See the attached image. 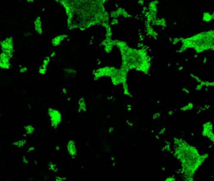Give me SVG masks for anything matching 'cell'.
Here are the masks:
<instances>
[{
	"label": "cell",
	"mask_w": 214,
	"mask_h": 181,
	"mask_svg": "<svg viewBox=\"0 0 214 181\" xmlns=\"http://www.w3.org/2000/svg\"><path fill=\"white\" fill-rule=\"evenodd\" d=\"M174 142L176 145L174 155L181 164L183 177H193L208 157V154L201 155L195 147L180 138H175Z\"/></svg>",
	"instance_id": "1"
},
{
	"label": "cell",
	"mask_w": 214,
	"mask_h": 181,
	"mask_svg": "<svg viewBox=\"0 0 214 181\" xmlns=\"http://www.w3.org/2000/svg\"><path fill=\"white\" fill-rule=\"evenodd\" d=\"M92 74L94 80H98L103 77H109L112 79L119 76L121 74V70L120 69H117L114 67L105 66L94 70Z\"/></svg>",
	"instance_id": "2"
},
{
	"label": "cell",
	"mask_w": 214,
	"mask_h": 181,
	"mask_svg": "<svg viewBox=\"0 0 214 181\" xmlns=\"http://www.w3.org/2000/svg\"><path fill=\"white\" fill-rule=\"evenodd\" d=\"M48 114L50 117L51 121V127L54 129H56L62 121V115L60 111L56 109L49 108L48 109Z\"/></svg>",
	"instance_id": "3"
},
{
	"label": "cell",
	"mask_w": 214,
	"mask_h": 181,
	"mask_svg": "<svg viewBox=\"0 0 214 181\" xmlns=\"http://www.w3.org/2000/svg\"><path fill=\"white\" fill-rule=\"evenodd\" d=\"M1 52H6L13 57L14 52L13 38L12 37H8L1 42Z\"/></svg>",
	"instance_id": "4"
},
{
	"label": "cell",
	"mask_w": 214,
	"mask_h": 181,
	"mask_svg": "<svg viewBox=\"0 0 214 181\" xmlns=\"http://www.w3.org/2000/svg\"><path fill=\"white\" fill-rule=\"evenodd\" d=\"M12 56L6 52H1L0 57V66L3 69H9L11 67V59Z\"/></svg>",
	"instance_id": "5"
},
{
	"label": "cell",
	"mask_w": 214,
	"mask_h": 181,
	"mask_svg": "<svg viewBox=\"0 0 214 181\" xmlns=\"http://www.w3.org/2000/svg\"><path fill=\"white\" fill-rule=\"evenodd\" d=\"M119 16H122L125 18H130L131 17V15H129L127 11H126V10L122 8H118L115 11H113L111 13L110 16L112 19L113 18H117L119 17Z\"/></svg>",
	"instance_id": "6"
},
{
	"label": "cell",
	"mask_w": 214,
	"mask_h": 181,
	"mask_svg": "<svg viewBox=\"0 0 214 181\" xmlns=\"http://www.w3.org/2000/svg\"><path fill=\"white\" fill-rule=\"evenodd\" d=\"M100 45L102 46L104 50L106 53H110L112 52L113 48L115 46L114 44V40L113 39H108L105 38L100 43Z\"/></svg>",
	"instance_id": "7"
},
{
	"label": "cell",
	"mask_w": 214,
	"mask_h": 181,
	"mask_svg": "<svg viewBox=\"0 0 214 181\" xmlns=\"http://www.w3.org/2000/svg\"><path fill=\"white\" fill-rule=\"evenodd\" d=\"M51 59L50 58V56H47L43 60L42 65L40 66L38 69V73L41 75H44L47 72V67L48 64H50Z\"/></svg>",
	"instance_id": "8"
},
{
	"label": "cell",
	"mask_w": 214,
	"mask_h": 181,
	"mask_svg": "<svg viewBox=\"0 0 214 181\" xmlns=\"http://www.w3.org/2000/svg\"><path fill=\"white\" fill-rule=\"evenodd\" d=\"M212 132H213V124L212 122L207 121L203 124L202 135L204 137H207V136Z\"/></svg>",
	"instance_id": "9"
},
{
	"label": "cell",
	"mask_w": 214,
	"mask_h": 181,
	"mask_svg": "<svg viewBox=\"0 0 214 181\" xmlns=\"http://www.w3.org/2000/svg\"><path fill=\"white\" fill-rule=\"evenodd\" d=\"M34 27L35 31L39 35L43 33V27H42V18L40 16H37L34 21Z\"/></svg>",
	"instance_id": "10"
},
{
	"label": "cell",
	"mask_w": 214,
	"mask_h": 181,
	"mask_svg": "<svg viewBox=\"0 0 214 181\" xmlns=\"http://www.w3.org/2000/svg\"><path fill=\"white\" fill-rule=\"evenodd\" d=\"M68 36L65 34L59 35L56 36V37L53 38L52 40H51V44H52L53 46H54V47H57V46L59 45L64 40L66 39V38Z\"/></svg>",
	"instance_id": "11"
},
{
	"label": "cell",
	"mask_w": 214,
	"mask_h": 181,
	"mask_svg": "<svg viewBox=\"0 0 214 181\" xmlns=\"http://www.w3.org/2000/svg\"><path fill=\"white\" fill-rule=\"evenodd\" d=\"M67 149L69 154L72 157H76L77 155V149L74 141L70 140L67 143Z\"/></svg>",
	"instance_id": "12"
},
{
	"label": "cell",
	"mask_w": 214,
	"mask_h": 181,
	"mask_svg": "<svg viewBox=\"0 0 214 181\" xmlns=\"http://www.w3.org/2000/svg\"><path fill=\"white\" fill-rule=\"evenodd\" d=\"M146 31L147 32V34L149 36H150V37H153L154 38H156L158 37V34L153 29V26H151L149 24H146Z\"/></svg>",
	"instance_id": "13"
},
{
	"label": "cell",
	"mask_w": 214,
	"mask_h": 181,
	"mask_svg": "<svg viewBox=\"0 0 214 181\" xmlns=\"http://www.w3.org/2000/svg\"><path fill=\"white\" fill-rule=\"evenodd\" d=\"M86 110H87V106H86V101L84 97H81L78 102V112H84Z\"/></svg>",
	"instance_id": "14"
},
{
	"label": "cell",
	"mask_w": 214,
	"mask_h": 181,
	"mask_svg": "<svg viewBox=\"0 0 214 181\" xmlns=\"http://www.w3.org/2000/svg\"><path fill=\"white\" fill-rule=\"evenodd\" d=\"M153 25H157V26H161V27H166L167 26V21L166 20L163 18H157L155 22L153 23Z\"/></svg>",
	"instance_id": "15"
},
{
	"label": "cell",
	"mask_w": 214,
	"mask_h": 181,
	"mask_svg": "<svg viewBox=\"0 0 214 181\" xmlns=\"http://www.w3.org/2000/svg\"><path fill=\"white\" fill-rule=\"evenodd\" d=\"M202 20L205 22H209V21H211L212 20H213L212 16V13H210L208 12H204L203 13Z\"/></svg>",
	"instance_id": "16"
},
{
	"label": "cell",
	"mask_w": 214,
	"mask_h": 181,
	"mask_svg": "<svg viewBox=\"0 0 214 181\" xmlns=\"http://www.w3.org/2000/svg\"><path fill=\"white\" fill-rule=\"evenodd\" d=\"M193 108V104L192 102H189L186 105H184L182 107L180 108V110L182 111H189V110H191Z\"/></svg>",
	"instance_id": "17"
},
{
	"label": "cell",
	"mask_w": 214,
	"mask_h": 181,
	"mask_svg": "<svg viewBox=\"0 0 214 181\" xmlns=\"http://www.w3.org/2000/svg\"><path fill=\"white\" fill-rule=\"evenodd\" d=\"M24 129H25L26 133H28V134H30V135L32 134V133L34 132V130H35L34 127L32 125L26 126L24 127Z\"/></svg>",
	"instance_id": "18"
},
{
	"label": "cell",
	"mask_w": 214,
	"mask_h": 181,
	"mask_svg": "<svg viewBox=\"0 0 214 181\" xmlns=\"http://www.w3.org/2000/svg\"><path fill=\"white\" fill-rule=\"evenodd\" d=\"M64 70L66 74H69V75H75L76 72H77V71H76L75 70L70 69V68H66V69H64Z\"/></svg>",
	"instance_id": "19"
},
{
	"label": "cell",
	"mask_w": 214,
	"mask_h": 181,
	"mask_svg": "<svg viewBox=\"0 0 214 181\" xmlns=\"http://www.w3.org/2000/svg\"><path fill=\"white\" fill-rule=\"evenodd\" d=\"M25 143H26V140H19V141H17V142H15L13 143V144L17 146V147H23Z\"/></svg>",
	"instance_id": "20"
},
{
	"label": "cell",
	"mask_w": 214,
	"mask_h": 181,
	"mask_svg": "<svg viewBox=\"0 0 214 181\" xmlns=\"http://www.w3.org/2000/svg\"><path fill=\"white\" fill-rule=\"evenodd\" d=\"M207 138H208V139H209L210 140L211 142H212L214 144V132H212V133H210Z\"/></svg>",
	"instance_id": "21"
},
{
	"label": "cell",
	"mask_w": 214,
	"mask_h": 181,
	"mask_svg": "<svg viewBox=\"0 0 214 181\" xmlns=\"http://www.w3.org/2000/svg\"><path fill=\"white\" fill-rule=\"evenodd\" d=\"M183 181H195L193 177H183Z\"/></svg>",
	"instance_id": "22"
},
{
	"label": "cell",
	"mask_w": 214,
	"mask_h": 181,
	"mask_svg": "<svg viewBox=\"0 0 214 181\" xmlns=\"http://www.w3.org/2000/svg\"><path fill=\"white\" fill-rule=\"evenodd\" d=\"M118 23V20L117 18H113L112 19L111 21V25H116Z\"/></svg>",
	"instance_id": "23"
},
{
	"label": "cell",
	"mask_w": 214,
	"mask_h": 181,
	"mask_svg": "<svg viewBox=\"0 0 214 181\" xmlns=\"http://www.w3.org/2000/svg\"><path fill=\"white\" fill-rule=\"evenodd\" d=\"M163 181H176V179L173 176H170L166 178Z\"/></svg>",
	"instance_id": "24"
},
{
	"label": "cell",
	"mask_w": 214,
	"mask_h": 181,
	"mask_svg": "<svg viewBox=\"0 0 214 181\" xmlns=\"http://www.w3.org/2000/svg\"><path fill=\"white\" fill-rule=\"evenodd\" d=\"M27 70H28V68H27V67H21V69H20V73H25L26 72Z\"/></svg>",
	"instance_id": "25"
},
{
	"label": "cell",
	"mask_w": 214,
	"mask_h": 181,
	"mask_svg": "<svg viewBox=\"0 0 214 181\" xmlns=\"http://www.w3.org/2000/svg\"><path fill=\"white\" fill-rule=\"evenodd\" d=\"M159 117H160V113H155L153 115V119H154V120Z\"/></svg>",
	"instance_id": "26"
},
{
	"label": "cell",
	"mask_w": 214,
	"mask_h": 181,
	"mask_svg": "<svg viewBox=\"0 0 214 181\" xmlns=\"http://www.w3.org/2000/svg\"><path fill=\"white\" fill-rule=\"evenodd\" d=\"M182 90H183V92L185 94H189L190 93V91H189V89H186V88H183Z\"/></svg>",
	"instance_id": "27"
},
{
	"label": "cell",
	"mask_w": 214,
	"mask_h": 181,
	"mask_svg": "<svg viewBox=\"0 0 214 181\" xmlns=\"http://www.w3.org/2000/svg\"><path fill=\"white\" fill-rule=\"evenodd\" d=\"M55 55H56V53H55V52H52L51 54H50V56H49L50 57V58L52 59V58H54V57H55Z\"/></svg>",
	"instance_id": "28"
},
{
	"label": "cell",
	"mask_w": 214,
	"mask_h": 181,
	"mask_svg": "<svg viewBox=\"0 0 214 181\" xmlns=\"http://www.w3.org/2000/svg\"><path fill=\"white\" fill-rule=\"evenodd\" d=\"M202 88H203V87H202V86L200 85V84H198V85L197 86V87H196V90L200 91V90H201V89H202Z\"/></svg>",
	"instance_id": "29"
},
{
	"label": "cell",
	"mask_w": 214,
	"mask_h": 181,
	"mask_svg": "<svg viewBox=\"0 0 214 181\" xmlns=\"http://www.w3.org/2000/svg\"><path fill=\"white\" fill-rule=\"evenodd\" d=\"M62 92L64 94H66L67 93V91L66 88H63V89H62Z\"/></svg>",
	"instance_id": "30"
},
{
	"label": "cell",
	"mask_w": 214,
	"mask_h": 181,
	"mask_svg": "<svg viewBox=\"0 0 214 181\" xmlns=\"http://www.w3.org/2000/svg\"><path fill=\"white\" fill-rule=\"evenodd\" d=\"M212 18H213V20H214V11L212 13Z\"/></svg>",
	"instance_id": "31"
},
{
	"label": "cell",
	"mask_w": 214,
	"mask_h": 181,
	"mask_svg": "<svg viewBox=\"0 0 214 181\" xmlns=\"http://www.w3.org/2000/svg\"><path fill=\"white\" fill-rule=\"evenodd\" d=\"M207 57H205V59H204V63H206L207 62Z\"/></svg>",
	"instance_id": "32"
}]
</instances>
